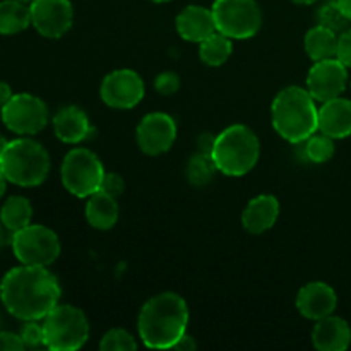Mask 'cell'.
<instances>
[{
    "label": "cell",
    "instance_id": "obj_1",
    "mask_svg": "<svg viewBox=\"0 0 351 351\" xmlns=\"http://www.w3.org/2000/svg\"><path fill=\"white\" fill-rule=\"evenodd\" d=\"M58 280L43 266L12 267L2 280V304L21 321L45 319L60 300Z\"/></svg>",
    "mask_w": 351,
    "mask_h": 351
},
{
    "label": "cell",
    "instance_id": "obj_2",
    "mask_svg": "<svg viewBox=\"0 0 351 351\" xmlns=\"http://www.w3.org/2000/svg\"><path fill=\"white\" fill-rule=\"evenodd\" d=\"M189 307L184 298L173 291L154 295L143 305L137 317V331L147 348H175L187 332Z\"/></svg>",
    "mask_w": 351,
    "mask_h": 351
},
{
    "label": "cell",
    "instance_id": "obj_3",
    "mask_svg": "<svg viewBox=\"0 0 351 351\" xmlns=\"http://www.w3.org/2000/svg\"><path fill=\"white\" fill-rule=\"evenodd\" d=\"M273 127L285 141L302 144L319 130V108L307 89L288 86L281 89L271 106Z\"/></svg>",
    "mask_w": 351,
    "mask_h": 351
},
{
    "label": "cell",
    "instance_id": "obj_4",
    "mask_svg": "<svg viewBox=\"0 0 351 351\" xmlns=\"http://www.w3.org/2000/svg\"><path fill=\"white\" fill-rule=\"evenodd\" d=\"M261 156V143L252 129L237 123L218 134L211 158L219 173L226 177H243L254 170Z\"/></svg>",
    "mask_w": 351,
    "mask_h": 351
},
{
    "label": "cell",
    "instance_id": "obj_5",
    "mask_svg": "<svg viewBox=\"0 0 351 351\" xmlns=\"http://www.w3.org/2000/svg\"><path fill=\"white\" fill-rule=\"evenodd\" d=\"M50 154L33 139H14L0 154V171L7 182L19 187H38L50 173Z\"/></svg>",
    "mask_w": 351,
    "mask_h": 351
},
{
    "label": "cell",
    "instance_id": "obj_6",
    "mask_svg": "<svg viewBox=\"0 0 351 351\" xmlns=\"http://www.w3.org/2000/svg\"><path fill=\"white\" fill-rule=\"evenodd\" d=\"M89 338V322L74 305H57L43 319V345L53 351H75Z\"/></svg>",
    "mask_w": 351,
    "mask_h": 351
},
{
    "label": "cell",
    "instance_id": "obj_7",
    "mask_svg": "<svg viewBox=\"0 0 351 351\" xmlns=\"http://www.w3.org/2000/svg\"><path fill=\"white\" fill-rule=\"evenodd\" d=\"M105 168L88 147H74L64 158L60 177L64 187L79 199H88L99 191Z\"/></svg>",
    "mask_w": 351,
    "mask_h": 351
},
{
    "label": "cell",
    "instance_id": "obj_8",
    "mask_svg": "<svg viewBox=\"0 0 351 351\" xmlns=\"http://www.w3.org/2000/svg\"><path fill=\"white\" fill-rule=\"evenodd\" d=\"M211 10L216 31L232 40L256 36L263 24V12L256 0H215Z\"/></svg>",
    "mask_w": 351,
    "mask_h": 351
},
{
    "label": "cell",
    "instance_id": "obj_9",
    "mask_svg": "<svg viewBox=\"0 0 351 351\" xmlns=\"http://www.w3.org/2000/svg\"><path fill=\"white\" fill-rule=\"evenodd\" d=\"M14 256L21 264L48 267L60 256V240L53 230L43 225H27L12 233Z\"/></svg>",
    "mask_w": 351,
    "mask_h": 351
},
{
    "label": "cell",
    "instance_id": "obj_10",
    "mask_svg": "<svg viewBox=\"0 0 351 351\" xmlns=\"http://www.w3.org/2000/svg\"><path fill=\"white\" fill-rule=\"evenodd\" d=\"M48 106L43 99L29 93L14 95L2 106V122L10 132L19 136H34L47 127Z\"/></svg>",
    "mask_w": 351,
    "mask_h": 351
},
{
    "label": "cell",
    "instance_id": "obj_11",
    "mask_svg": "<svg viewBox=\"0 0 351 351\" xmlns=\"http://www.w3.org/2000/svg\"><path fill=\"white\" fill-rule=\"evenodd\" d=\"M103 103L110 108L130 110L144 98V81L130 69H119L105 75L99 88Z\"/></svg>",
    "mask_w": 351,
    "mask_h": 351
},
{
    "label": "cell",
    "instance_id": "obj_12",
    "mask_svg": "<svg viewBox=\"0 0 351 351\" xmlns=\"http://www.w3.org/2000/svg\"><path fill=\"white\" fill-rule=\"evenodd\" d=\"M348 84V67L339 58L314 62L307 74V91L315 101H329L341 96Z\"/></svg>",
    "mask_w": 351,
    "mask_h": 351
},
{
    "label": "cell",
    "instance_id": "obj_13",
    "mask_svg": "<svg viewBox=\"0 0 351 351\" xmlns=\"http://www.w3.org/2000/svg\"><path fill=\"white\" fill-rule=\"evenodd\" d=\"M31 24L45 38H62L74 23L71 0H33L29 3Z\"/></svg>",
    "mask_w": 351,
    "mask_h": 351
},
{
    "label": "cell",
    "instance_id": "obj_14",
    "mask_svg": "<svg viewBox=\"0 0 351 351\" xmlns=\"http://www.w3.org/2000/svg\"><path fill=\"white\" fill-rule=\"evenodd\" d=\"M136 139L143 153L149 156L163 154L171 149L177 139V123L168 113H149L137 125Z\"/></svg>",
    "mask_w": 351,
    "mask_h": 351
},
{
    "label": "cell",
    "instance_id": "obj_15",
    "mask_svg": "<svg viewBox=\"0 0 351 351\" xmlns=\"http://www.w3.org/2000/svg\"><path fill=\"white\" fill-rule=\"evenodd\" d=\"M336 305H338L336 291L322 281L307 283L297 295V311L305 319L315 322L335 314Z\"/></svg>",
    "mask_w": 351,
    "mask_h": 351
},
{
    "label": "cell",
    "instance_id": "obj_16",
    "mask_svg": "<svg viewBox=\"0 0 351 351\" xmlns=\"http://www.w3.org/2000/svg\"><path fill=\"white\" fill-rule=\"evenodd\" d=\"M53 132L62 143L79 144L88 139L95 129L89 123L84 110L75 105L64 106L53 117Z\"/></svg>",
    "mask_w": 351,
    "mask_h": 351
},
{
    "label": "cell",
    "instance_id": "obj_17",
    "mask_svg": "<svg viewBox=\"0 0 351 351\" xmlns=\"http://www.w3.org/2000/svg\"><path fill=\"white\" fill-rule=\"evenodd\" d=\"M175 26H177L178 34L191 43H201L213 33H216L213 10L201 5L185 7L175 19Z\"/></svg>",
    "mask_w": 351,
    "mask_h": 351
},
{
    "label": "cell",
    "instance_id": "obj_18",
    "mask_svg": "<svg viewBox=\"0 0 351 351\" xmlns=\"http://www.w3.org/2000/svg\"><path fill=\"white\" fill-rule=\"evenodd\" d=\"M280 216V202L274 195L263 194L250 199L242 213V225L252 235H261L274 226Z\"/></svg>",
    "mask_w": 351,
    "mask_h": 351
},
{
    "label": "cell",
    "instance_id": "obj_19",
    "mask_svg": "<svg viewBox=\"0 0 351 351\" xmlns=\"http://www.w3.org/2000/svg\"><path fill=\"white\" fill-rule=\"evenodd\" d=\"M319 130L332 139L351 136V101L346 98H332L319 108Z\"/></svg>",
    "mask_w": 351,
    "mask_h": 351
},
{
    "label": "cell",
    "instance_id": "obj_20",
    "mask_svg": "<svg viewBox=\"0 0 351 351\" xmlns=\"http://www.w3.org/2000/svg\"><path fill=\"white\" fill-rule=\"evenodd\" d=\"M312 343L319 351H345L351 343L350 324L345 319L328 315L314 326Z\"/></svg>",
    "mask_w": 351,
    "mask_h": 351
},
{
    "label": "cell",
    "instance_id": "obj_21",
    "mask_svg": "<svg viewBox=\"0 0 351 351\" xmlns=\"http://www.w3.org/2000/svg\"><path fill=\"white\" fill-rule=\"evenodd\" d=\"M119 202L117 197L98 191L91 194L86 202V219L96 230H112L119 221Z\"/></svg>",
    "mask_w": 351,
    "mask_h": 351
},
{
    "label": "cell",
    "instance_id": "obj_22",
    "mask_svg": "<svg viewBox=\"0 0 351 351\" xmlns=\"http://www.w3.org/2000/svg\"><path fill=\"white\" fill-rule=\"evenodd\" d=\"M336 50H338V33L329 27L317 24L305 34V51L311 60L319 62L336 57Z\"/></svg>",
    "mask_w": 351,
    "mask_h": 351
},
{
    "label": "cell",
    "instance_id": "obj_23",
    "mask_svg": "<svg viewBox=\"0 0 351 351\" xmlns=\"http://www.w3.org/2000/svg\"><path fill=\"white\" fill-rule=\"evenodd\" d=\"M31 24V10L27 3L19 0H2L0 2V34L10 36L27 29Z\"/></svg>",
    "mask_w": 351,
    "mask_h": 351
},
{
    "label": "cell",
    "instance_id": "obj_24",
    "mask_svg": "<svg viewBox=\"0 0 351 351\" xmlns=\"http://www.w3.org/2000/svg\"><path fill=\"white\" fill-rule=\"evenodd\" d=\"M33 218V206L23 195H12L0 208V221L10 233L24 228Z\"/></svg>",
    "mask_w": 351,
    "mask_h": 351
},
{
    "label": "cell",
    "instance_id": "obj_25",
    "mask_svg": "<svg viewBox=\"0 0 351 351\" xmlns=\"http://www.w3.org/2000/svg\"><path fill=\"white\" fill-rule=\"evenodd\" d=\"M233 51L232 38L216 31L199 43V58L209 67H219L230 58Z\"/></svg>",
    "mask_w": 351,
    "mask_h": 351
},
{
    "label": "cell",
    "instance_id": "obj_26",
    "mask_svg": "<svg viewBox=\"0 0 351 351\" xmlns=\"http://www.w3.org/2000/svg\"><path fill=\"white\" fill-rule=\"evenodd\" d=\"M218 171L215 161H213L211 154L199 153L189 160L187 168H185V175H187V180L191 182L195 187H204L209 182L213 180L215 173Z\"/></svg>",
    "mask_w": 351,
    "mask_h": 351
},
{
    "label": "cell",
    "instance_id": "obj_27",
    "mask_svg": "<svg viewBox=\"0 0 351 351\" xmlns=\"http://www.w3.org/2000/svg\"><path fill=\"white\" fill-rule=\"evenodd\" d=\"M335 139L326 134H314L304 144V156L311 163H326L335 156Z\"/></svg>",
    "mask_w": 351,
    "mask_h": 351
},
{
    "label": "cell",
    "instance_id": "obj_28",
    "mask_svg": "<svg viewBox=\"0 0 351 351\" xmlns=\"http://www.w3.org/2000/svg\"><path fill=\"white\" fill-rule=\"evenodd\" d=\"M317 19L321 26L329 27L335 33H343V31L348 29V24L351 21L343 14V10L339 9L338 2L336 0H329L324 5L319 9Z\"/></svg>",
    "mask_w": 351,
    "mask_h": 351
},
{
    "label": "cell",
    "instance_id": "obj_29",
    "mask_svg": "<svg viewBox=\"0 0 351 351\" xmlns=\"http://www.w3.org/2000/svg\"><path fill=\"white\" fill-rule=\"evenodd\" d=\"M99 348L103 351H134L137 350V341L125 329H110L101 338Z\"/></svg>",
    "mask_w": 351,
    "mask_h": 351
},
{
    "label": "cell",
    "instance_id": "obj_30",
    "mask_svg": "<svg viewBox=\"0 0 351 351\" xmlns=\"http://www.w3.org/2000/svg\"><path fill=\"white\" fill-rule=\"evenodd\" d=\"M180 88V77L175 72H161L154 79V89L163 96H171Z\"/></svg>",
    "mask_w": 351,
    "mask_h": 351
},
{
    "label": "cell",
    "instance_id": "obj_31",
    "mask_svg": "<svg viewBox=\"0 0 351 351\" xmlns=\"http://www.w3.org/2000/svg\"><path fill=\"white\" fill-rule=\"evenodd\" d=\"M21 338L29 348L43 345V324H38V321H26L21 329Z\"/></svg>",
    "mask_w": 351,
    "mask_h": 351
},
{
    "label": "cell",
    "instance_id": "obj_32",
    "mask_svg": "<svg viewBox=\"0 0 351 351\" xmlns=\"http://www.w3.org/2000/svg\"><path fill=\"white\" fill-rule=\"evenodd\" d=\"M123 189H125V184H123V178L120 177L119 173H115V171H110V173H106L105 171L101 185H99V191L105 192V194H108V195H112V197H119V195L123 192Z\"/></svg>",
    "mask_w": 351,
    "mask_h": 351
},
{
    "label": "cell",
    "instance_id": "obj_33",
    "mask_svg": "<svg viewBox=\"0 0 351 351\" xmlns=\"http://www.w3.org/2000/svg\"><path fill=\"white\" fill-rule=\"evenodd\" d=\"M336 58L343 62L346 67H351V29L343 31L338 36V50H336Z\"/></svg>",
    "mask_w": 351,
    "mask_h": 351
},
{
    "label": "cell",
    "instance_id": "obj_34",
    "mask_svg": "<svg viewBox=\"0 0 351 351\" xmlns=\"http://www.w3.org/2000/svg\"><path fill=\"white\" fill-rule=\"evenodd\" d=\"M26 348L21 335H14V332H0V350L2 351H21Z\"/></svg>",
    "mask_w": 351,
    "mask_h": 351
},
{
    "label": "cell",
    "instance_id": "obj_35",
    "mask_svg": "<svg viewBox=\"0 0 351 351\" xmlns=\"http://www.w3.org/2000/svg\"><path fill=\"white\" fill-rule=\"evenodd\" d=\"M215 139L216 136L213 134L204 132L199 136L197 139V151L199 153H204V154H211L213 153V146H215Z\"/></svg>",
    "mask_w": 351,
    "mask_h": 351
},
{
    "label": "cell",
    "instance_id": "obj_36",
    "mask_svg": "<svg viewBox=\"0 0 351 351\" xmlns=\"http://www.w3.org/2000/svg\"><path fill=\"white\" fill-rule=\"evenodd\" d=\"M195 348H197V345H195L194 338H192L191 335H187V332H185V335L182 336L180 339H178V343H177V345H175V350L192 351V350H195Z\"/></svg>",
    "mask_w": 351,
    "mask_h": 351
},
{
    "label": "cell",
    "instance_id": "obj_37",
    "mask_svg": "<svg viewBox=\"0 0 351 351\" xmlns=\"http://www.w3.org/2000/svg\"><path fill=\"white\" fill-rule=\"evenodd\" d=\"M12 89H10V86L7 84V82L0 81V108H2L3 105H5L7 101H9L10 98H12Z\"/></svg>",
    "mask_w": 351,
    "mask_h": 351
},
{
    "label": "cell",
    "instance_id": "obj_38",
    "mask_svg": "<svg viewBox=\"0 0 351 351\" xmlns=\"http://www.w3.org/2000/svg\"><path fill=\"white\" fill-rule=\"evenodd\" d=\"M9 233H10L9 230H7L5 226L2 225V221H0V250H2L7 243H10V240H12V235L9 237Z\"/></svg>",
    "mask_w": 351,
    "mask_h": 351
},
{
    "label": "cell",
    "instance_id": "obj_39",
    "mask_svg": "<svg viewBox=\"0 0 351 351\" xmlns=\"http://www.w3.org/2000/svg\"><path fill=\"white\" fill-rule=\"evenodd\" d=\"M339 5V9L343 10V14H345L346 17L351 21V0H336Z\"/></svg>",
    "mask_w": 351,
    "mask_h": 351
},
{
    "label": "cell",
    "instance_id": "obj_40",
    "mask_svg": "<svg viewBox=\"0 0 351 351\" xmlns=\"http://www.w3.org/2000/svg\"><path fill=\"white\" fill-rule=\"evenodd\" d=\"M5 191H7V178L3 177V173H2V171H0V199L3 197Z\"/></svg>",
    "mask_w": 351,
    "mask_h": 351
},
{
    "label": "cell",
    "instance_id": "obj_41",
    "mask_svg": "<svg viewBox=\"0 0 351 351\" xmlns=\"http://www.w3.org/2000/svg\"><path fill=\"white\" fill-rule=\"evenodd\" d=\"M295 3H300V5H311V3L317 2V0H291Z\"/></svg>",
    "mask_w": 351,
    "mask_h": 351
},
{
    "label": "cell",
    "instance_id": "obj_42",
    "mask_svg": "<svg viewBox=\"0 0 351 351\" xmlns=\"http://www.w3.org/2000/svg\"><path fill=\"white\" fill-rule=\"evenodd\" d=\"M7 143H9V141L5 139V137L3 136H0V154H2V151H3V147L7 146Z\"/></svg>",
    "mask_w": 351,
    "mask_h": 351
},
{
    "label": "cell",
    "instance_id": "obj_43",
    "mask_svg": "<svg viewBox=\"0 0 351 351\" xmlns=\"http://www.w3.org/2000/svg\"><path fill=\"white\" fill-rule=\"evenodd\" d=\"M151 2H154V3H165V2H170V0H151Z\"/></svg>",
    "mask_w": 351,
    "mask_h": 351
},
{
    "label": "cell",
    "instance_id": "obj_44",
    "mask_svg": "<svg viewBox=\"0 0 351 351\" xmlns=\"http://www.w3.org/2000/svg\"><path fill=\"white\" fill-rule=\"evenodd\" d=\"M19 2H23V3H31V2H33V0H19Z\"/></svg>",
    "mask_w": 351,
    "mask_h": 351
},
{
    "label": "cell",
    "instance_id": "obj_45",
    "mask_svg": "<svg viewBox=\"0 0 351 351\" xmlns=\"http://www.w3.org/2000/svg\"><path fill=\"white\" fill-rule=\"evenodd\" d=\"M0 300H2V281H0Z\"/></svg>",
    "mask_w": 351,
    "mask_h": 351
}]
</instances>
